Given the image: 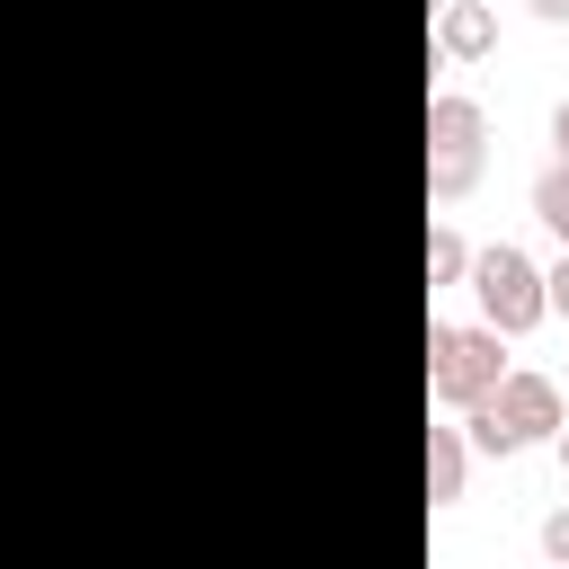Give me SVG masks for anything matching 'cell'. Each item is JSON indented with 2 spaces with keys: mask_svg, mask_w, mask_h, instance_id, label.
<instances>
[{
  "mask_svg": "<svg viewBox=\"0 0 569 569\" xmlns=\"http://www.w3.org/2000/svg\"><path fill=\"white\" fill-rule=\"evenodd\" d=\"M480 160H489V116H480V98H427V196L436 204H453V196H471L480 187Z\"/></svg>",
  "mask_w": 569,
  "mask_h": 569,
  "instance_id": "1",
  "label": "cell"
},
{
  "mask_svg": "<svg viewBox=\"0 0 569 569\" xmlns=\"http://www.w3.org/2000/svg\"><path fill=\"white\" fill-rule=\"evenodd\" d=\"M507 382V338L498 329H453V320H427V391L445 409H471Z\"/></svg>",
  "mask_w": 569,
  "mask_h": 569,
  "instance_id": "2",
  "label": "cell"
},
{
  "mask_svg": "<svg viewBox=\"0 0 569 569\" xmlns=\"http://www.w3.org/2000/svg\"><path fill=\"white\" fill-rule=\"evenodd\" d=\"M471 302H480V329H498V338H525L533 320H551L542 311V267L516 240L471 249Z\"/></svg>",
  "mask_w": 569,
  "mask_h": 569,
  "instance_id": "3",
  "label": "cell"
},
{
  "mask_svg": "<svg viewBox=\"0 0 569 569\" xmlns=\"http://www.w3.org/2000/svg\"><path fill=\"white\" fill-rule=\"evenodd\" d=\"M480 409H489V418L516 436V453H525V445H551V436L569 427V400H560V382H551V373H533V365H507V382H498Z\"/></svg>",
  "mask_w": 569,
  "mask_h": 569,
  "instance_id": "4",
  "label": "cell"
},
{
  "mask_svg": "<svg viewBox=\"0 0 569 569\" xmlns=\"http://www.w3.org/2000/svg\"><path fill=\"white\" fill-rule=\"evenodd\" d=\"M436 53H445V62L498 53V9H489V0H445V9H436Z\"/></svg>",
  "mask_w": 569,
  "mask_h": 569,
  "instance_id": "5",
  "label": "cell"
},
{
  "mask_svg": "<svg viewBox=\"0 0 569 569\" xmlns=\"http://www.w3.org/2000/svg\"><path fill=\"white\" fill-rule=\"evenodd\" d=\"M462 471H471L462 427H427V507H453L462 498Z\"/></svg>",
  "mask_w": 569,
  "mask_h": 569,
  "instance_id": "6",
  "label": "cell"
},
{
  "mask_svg": "<svg viewBox=\"0 0 569 569\" xmlns=\"http://www.w3.org/2000/svg\"><path fill=\"white\" fill-rule=\"evenodd\" d=\"M533 222H542V231H551V240L569 249V169H560V160H551V169L533 178Z\"/></svg>",
  "mask_w": 569,
  "mask_h": 569,
  "instance_id": "7",
  "label": "cell"
},
{
  "mask_svg": "<svg viewBox=\"0 0 569 569\" xmlns=\"http://www.w3.org/2000/svg\"><path fill=\"white\" fill-rule=\"evenodd\" d=\"M462 276H471V249L436 222V231H427V284H462Z\"/></svg>",
  "mask_w": 569,
  "mask_h": 569,
  "instance_id": "8",
  "label": "cell"
},
{
  "mask_svg": "<svg viewBox=\"0 0 569 569\" xmlns=\"http://www.w3.org/2000/svg\"><path fill=\"white\" fill-rule=\"evenodd\" d=\"M542 311H551V320H569V249L542 267Z\"/></svg>",
  "mask_w": 569,
  "mask_h": 569,
  "instance_id": "9",
  "label": "cell"
},
{
  "mask_svg": "<svg viewBox=\"0 0 569 569\" xmlns=\"http://www.w3.org/2000/svg\"><path fill=\"white\" fill-rule=\"evenodd\" d=\"M542 560H551V569H569V507H551V516H542Z\"/></svg>",
  "mask_w": 569,
  "mask_h": 569,
  "instance_id": "10",
  "label": "cell"
},
{
  "mask_svg": "<svg viewBox=\"0 0 569 569\" xmlns=\"http://www.w3.org/2000/svg\"><path fill=\"white\" fill-rule=\"evenodd\" d=\"M551 160H560V169H569V98H560V107H551Z\"/></svg>",
  "mask_w": 569,
  "mask_h": 569,
  "instance_id": "11",
  "label": "cell"
},
{
  "mask_svg": "<svg viewBox=\"0 0 569 569\" xmlns=\"http://www.w3.org/2000/svg\"><path fill=\"white\" fill-rule=\"evenodd\" d=\"M525 9H533L542 27H569V0H525Z\"/></svg>",
  "mask_w": 569,
  "mask_h": 569,
  "instance_id": "12",
  "label": "cell"
},
{
  "mask_svg": "<svg viewBox=\"0 0 569 569\" xmlns=\"http://www.w3.org/2000/svg\"><path fill=\"white\" fill-rule=\"evenodd\" d=\"M551 453H560V471H569V427H560V436H551Z\"/></svg>",
  "mask_w": 569,
  "mask_h": 569,
  "instance_id": "13",
  "label": "cell"
},
{
  "mask_svg": "<svg viewBox=\"0 0 569 569\" xmlns=\"http://www.w3.org/2000/svg\"><path fill=\"white\" fill-rule=\"evenodd\" d=\"M560 400H569V391H560Z\"/></svg>",
  "mask_w": 569,
  "mask_h": 569,
  "instance_id": "14",
  "label": "cell"
}]
</instances>
